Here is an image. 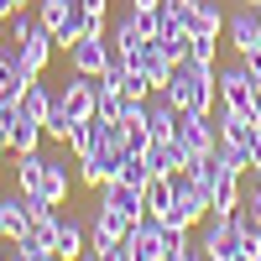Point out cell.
Returning <instances> with one entry per match:
<instances>
[{"label": "cell", "instance_id": "6da1fadb", "mask_svg": "<svg viewBox=\"0 0 261 261\" xmlns=\"http://www.w3.org/2000/svg\"><path fill=\"white\" fill-rule=\"evenodd\" d=\"M178 110H204V115H214V105H220V89H214V68L209 63H193V58H183V63H172V79H167V89H162Z\"/></svg>", "mask_w": 261, "mask_h": 261}, {"label": "cell", "instance_id": "7a4b0ae2", "mask_svg": "<svg viewBox=\"0 0 261 261\" xmlns=\"http://www.w3.org/2000/svg\"><path fill=\"white\" fill-rule=\"evenodd\" d=\"M130 225H136V220H125L120 209L94 204V214H89V251H84V256H94V261H125Z\"/></svg>", "mask_w": 261, "mask_h": 261}, {"label": "cell", "instance_id": "3957f363", "mask_svg": "<svg viewBox=\"0 0 261 261\" xmlns=\"http://www.w3.org/2000/svg\"><path fill=\"white\" fill-rule=\"evenodd\" d=\"M214 89H220V105H225V110H235V115H251V120H256V110H261V89L251 84L246 63L214 68Z\"/></svg>", "mask_w": 261, "mask_h": 261}, {"label": "cell", "instance_id": "277c9868", "mask_svg": "<svg viewBox=\"0 0 261 261\" xmlns=\"http://www.w3.org/2000/svg\"><path fill=\"white\" fill-rule=\"evenodd\" d=\"M105 42H110V58H120L125 68H141V53H146V32H141V16H136V6L130 11H120L115 21H110V32H105Z\"/></svg>", "mask_w": 261, "mask_h": 261}, {"label": "cell", "instance_id": "5b68a950", "mask_svg": "<svg viewBox=\"0 0 261 261\" xmlns=\"http://www.w3.org/2000/svg\"><path fill=\"white\" fill-rule=\"evenodd\" d=\"M172 141L188 151V162H193V157H209L214 141H220V125H214V115H204V110H178Z\"/></svg>", "mask_w": 261, "mask_h": 261}, {"label": "cell", "instance_id": "8992f818", "mask_svg": "<svg viewBox=\"0 0 261 261\" xmlns=\"http://www.w3.org/2000/svg\"><path fill=\"white\" fill-rule=\"evenodd\" d=\"M37 21L53 32V42H79L84 37V6L79 0H37Z\"/></svg>", "mask_w": 261, "mask_h": 261}, {"label": "cell", "instance_id": "52a82bcc", "mask_svg": "<svg viewBox=\"0 0 261 261\" xmlns=\"http://www.w3.org/2000/svg\"><path fill=\"white\" fill-rule=\"evenodd\" d=\"M199 251L209 261H241V220L235 214H209V225L199 235Z\"/></svg>", "mask_w": 261, "mask_h": 261}, {"label": "cell", "instance_id": "ba28073f", "mask_svg": "<svg viewBox=\"0 0 261 261\" xmlns=\"http://www.w3.org/2000/svg\"><path fill=\"white\" fill-rule=\"evenodd\" d=\"M58 220H63L58 209L37 214V220L27 225V235H16V261H47L58 251Z\"/></svg>", "mask_w": 261, "mask_h": 261}, {"label": "cell", "instance_id": "9c48e42d", "mask_svg": "<svg viewBox=\"0 0 261 261\" xmlns=\"http://www.w3.org/2000/svg\"><path fill=\"white\" fill-rule=\"evenodd\" d=\"M162 235H167V220L146 209L125 235V261H162Z\"/></svg>", "mask_w": 261, "mask_h": 261}, {"label": "cell", "instance_id": "30bf717a", "mask_svg": "<svg viewBox=\"0 0 261 261\" xmlns=\"http://www.w3.org/2000/svg\"><path fill=\"white\" fill-rule=\"evenodd\" d=\"M225 37H230V53L235 58H246V53L261 47V16H256L251 0H241V6L225 11Z\"/></svg>", "mask_w": 261, "mask_h": 261}, {"label": "cell", "instance_id": "8fae6325", "mask_svg": "<svg viewBox=\"0 0 261 261\" xmlns=\"http://www.w3.org/2000/svg\"><path fill=\"white\" fill-rule=\"evenodd\" d=\"M68 68H73V73L99 79L105 68H110V42H105L99 32H84L79 42H68Z\"/></svg>", "mask_w": 261, "mask_h": 261}, {"label": "cell", "instance_id": "7c38bea8", "mask_svg": "<svg viewBox=\"0 0 261 261\" xmlns=\"http://www.w3.org/2000/svg\"><path fill=\"white\" fill-rule=\"evenodd\" d=\"M120 157H125V151H115V146H105V141H99L89 157H79V172H73V178H79L84 188H99V183L120 178Z\"/></svg>", "mask_w": 261, "mask_h": 261}, {"label": "cell", "instance_id": "4fadbf2b", "mask_svg": "<svg viewBox=\"0 0 261 261\" xmlns=\"http://www.w3.org/2000/svg\"><path fill=\"white\" fill-rule=\"evenodd\" d=\"M53 105H63L73 120H94V79L89 73H68V84L53 89Z\"/></svg>", "mask_w": 261, "mask_h": 261}, {"label": "cell", "instance_id": "5bb4252c", "mask_svg": "<svg viewBox=\"0 0 261 261\" xmlns=\"http://www.w3.org/2000/svg\"><path fill=\"white\" fill-rule=\"evenodd\" d=\"M209 157H214V151H209ZM214 167H220V162H214ZM241 199H246L241 172H235V167H220V172H214V188H209V214H235Z\"/></svg>", "mask_w": 261, "mask_h": 261}, {"label": "cell", "instance_id": "9a60e30c", "mask_svg": "<svg viewBox=\"0 0 261 261\" xmlns=\"http://www.w3.org/2000/svg\"><path fill=\"white\" fill-rule=\"evenodd\" d=\"M37 73L27 68V63H21V53H16V42L11 47H0V94H16L21 99V89H27Z\"/></svg>", "mask_w": 261, "mask_h": 261}, {"label": "cell", "instance_id": "2e32d148", "mask_svg": "<svg viewBox=\"0 0 261 261\" xmlns=\"http://www.w3.org/2000/svg\"><path fill=\"white\" fill-rule=\"evenodd\" d=\"M146 162H151V178H172L178 167H188V151L167 136V141H151L146 146Z\"/></svg>", "mask_w": 261, "mask_h": 261}, {"label": "cell", "instance_id": "e0dca14e", "mask_svg": "<svg viewBox=\"0 0 261 261\" xmlns=\"http://www.w3.org/2000/svg\"><path fill=\"white\" fill-rule=\"evenodd\" d=\"M42 136H47V130H42V120H32L27 110H21L16 125H11V136H6V151H11V157H21V151H37Z\"/></svg>", "mask_w": 261, "mask_h": 261}, {"label": "cell", "instance_id": "ac0fdd59", "mask_svg": "<svg viewBox=\"0 0 261 261\" xmlns=\"http://www.w3.org/2000/svg\"><path fill=\"white\" fill-rule=\"evenodd\" d=\"M68 193H73V178L63 172V162L47 157V167H42V183H37V199H47V204H68Z\"/></svg>", "mask_w": 261, "mask_h": 261}, {"label": "cell", "instance_id": "d6986e66", "mask_svg": "<svg viewBox=\"0 0 261 261\" xmlns=\"http://www.w3.org/2000/svg\"><path fill=\"white\" fill-rule=\"evenodd\" d=\"M136 73H146L151 94H157V89H167V79H172V58L157 47V42H146V53H141V68H136Z\"/></svg>", "mask_w": 261, "mask_h": 261}, {"label": "cell", "instance_id": "ffe728a7", "mask_svg": "<svg viewBox=\"0 0 261 261\" xmlns=\"http://www.w3.org/2000/svg\"><path fill=\"white\" fill-rule=\"evenodd\" d=\"M84 251H89V230H84L79 220H68V214H63V220H58V251H53V256L73 261V256H84Z\"/></svg>", "mask_w": 261, "mask_h": 261}, {"label": "cell", "instance_id": "44dd1931", "mask_svg": "<svg viewBox=\"0 0 261 261\" xmlns=\"http://www.w3.org/2000/svg\"><path fill=\"white\" fill-rule=\"evenodd\" d=\"M204 251L193 246V235H188V225H167V235H162V261H199Z\"/></svg>", "mask_w": 261, "mask_h": 261}, {"label": "cell", "instance_id": "7402d4cb", "mask_svg": "<svg viewBox=\"0 0 261 261\" xmlns=\"http://www.w3.org/2000/svg\"><path fill=\"white\" fill-rule=\"evenodd\" d=\"M188 32H193V37H225V6H220V0H199Z\"/></svg>", "mask_w": 261, "mask_h": 261}, {"label": "cell", "instance_id": "603a6c76", "mask_svg": "<svg viewBox=\"0 0 261 261\" xmlns=\"http://www.w3.org/2000/svg\"><path fill=\"white\" fill-rule=\"evenodd\" d=\"M63 146H68L73 157H89V151L99 146V115H94V120H79V125L68 130V141H63Z\"/></svg>", "mask_w": 261, "mask_h": 261}, {"label": "cell", "instance_id": "cb8c5ba5", "mask_svg": "<svg viewBox=\"0 0 261 261\" xmlns=\"http://www.w3.org/2000/svg\"><path fill=\"white\" fill-rule=\"evenodd\" d=\"M84 6V32H110V0H79Z\"/></svg>", "mask_w": 261, "mask_h": 261}, {"label": "cell", "instance_id": "d4e9b609", "mask_svg": "<svg viewBox=\"0 0 261 261\" xmlns=\"http://www.w3.org/2000/svg\"><path fill=\"white\" fill-rule=\"evenodd\" d=\"M188 58H193V63H209V68H220V37H193V32H188Z\"/></svg>", "mask_w": 261, "mask_h": 261}, {"label": "cell", "instance_id": "484cf974", "mask_svg": "<svg viewBox=\"0 0 261 261\" xmlns=\"http://www.w3.org/2000/svg\"><path fill=\"white\" fill-rule=\"evenodd\" d=\"M146 209L151 214H167L172 209V178H151L146 183Z\"/></svg>", "mask_w": 261, "mask_h": 261}, {"label": "cell", "instance_id": "4316f807", "mask_svg": "<svg viewBox=\"0 0 261 261\" xmlns=\"http://www.w3.org/2000/svg\"><path fill=\"white\" fill-rule=\"evenodd\" d=\"M73 125H79V120L63 110V105H53V110H47V120H42V130H47L53 141H68V130H73Z\"/></svg>", "mask_w": 261, "mask_h": 261}, {"label": "cell", "instance_id": "83f0119b", "mask_svg": "<svg viewBox=\"0 0 261 261\" xmlns=\"http://www.w3.org/2000/svg\"><path fill=\"white\" fill-rule=\"evenodd\" d=\"M193 11H199V0H162V16H167V21H178L183 32L193 27Z\"/></svg>", "mask_w": 261, "mask_h": 261}, {"label": "cell", "instance_id": "f1b7e54d", "mask_svg": "<svg viewBox=\"0 0 261 261\" xmlns=\"http://www.w3.org/2000/svg\"><path fill=\"white\" fill-rule=\"evenodd\" d=\"M235 214H241L246 225H256V230H261V188H256V183L246 188V199H241V209H235Z\"/></svg>", "mask_w": 261, "mask_h": 261}, {"label": "cell", "instance_id": "f546056e", "mask_svg": "<svg viewBox=\"0 0 261 261\" xmlns=\"http://www.w3.org/2000/svg\"><path fill=\"white\" fill-rule=\"evenodd\" d=\"M241 63H246V73H251V84H256V89H261V47H256V53H246Z\"/></svg>", "mask_w": 261, "mask_h": 261}, {"label": "cell", "instance_id": "4dcf8cb0", "mask_svg": "<svg viewBox=\"0 0 261 261\" xmlns=\"http://www.w3.org/2000/svg\"><path fill=\"white\" fill-rule=\"evenodd\" d=\"M27 6H32V0H0V21H11L16 11H27Z\"/></svg>", "mask_w": 261, "mask_h": 261}, {"label": "cell", "instance_id": "1f68e13d", "mask_svg": "<svg viewBox=\"0 0 261 261\" xmlns=\"http://www.w3.org/2000/svg\"><path fill=\"white\" fill-rule=\"evenodd\" d=\"M130 6H141V11H151V6H162V0H130Z\"/></svg>", "mask_w": 261, "mask_h": 261}, {"label": "cell", "instance_id": "d6a6232c", "mask_svg": "<svg viewBox=\"0 0 261 261\" xmlns=\"http://www.w3.org/2000/svg\"><path fill=\"white\" fill-rule=\"evenodd\" d=\"M251 183H256V188H261V162H256V167H251Z\"/></svg>", "mask_w": 261, "mask_h": 261}, {"label": "cell", "instance_id": "836d02e7", "mask_svg": "<svg viewBox=\"0 0 261 261\" xmlns=\"http://www.w3.org/2000/svg\"><path fill=\"white\" fill-rule=\"evenodd\" d=\"M0 151H6V130H0Z\"/></svg>", "mask_w": 261, "mask_h": 261}, {"label": "cell", "instance_id": "e575fe53", "mask_svg": "<svg viewBox=\"0 0 261 261\" xmlns=\"http://www.w3.org/2000/svg\"><path fill=\"white\" fill-rule=\"evenodd\" d=\"M256 125H261V110H256Z\"/></svg>", "mask_w": 261, "mask_h": 261}, {"label": "cell", "instance_id": "d590c367", "mask_svg": "<svg viewBox=\"0 0 261 261\" xmlns=\"http://www.w3.org/2000/svg\"><path fill=\"white\" fill-rule=\"evenodd\" d=\"M0 193H6V188H0Z\"/></svg>", "mask_w": 261, "mask_h": 261}]
</instances>
